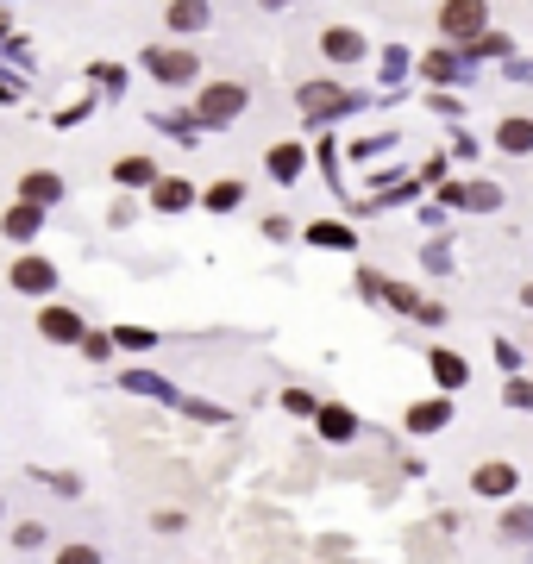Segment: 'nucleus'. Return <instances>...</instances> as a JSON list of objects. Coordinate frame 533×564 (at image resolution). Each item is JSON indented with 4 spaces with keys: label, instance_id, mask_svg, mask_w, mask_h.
Instances as JSON below:
<instances>
[{
    "label": "nucleus",
    "instance_id": "f257e3e1",
    "mask_svg": "<svg viewBox=\"0 0 533 564\" xmlns=\"http://www.w3.org/2000/svg\"><path fill=\"white\" fill-rule=\"evenodd\" d=\"M477 496H515V470H508V464H483L477 470Z\"/></svg>",
    "mask_w": 533,
    "mask_h": 564
},
{
    "label": "nucleus",
    "instance_id": "f03ea898",
    "mask_svg": "<svg viewBox=\"0 0 533 564\" xmlns=\"http://www.w3.org/2000/svg\"><path fill=\"white\" fill-rule=\"evenodd\" d=\"M502 151H533V120H502Z\"/></svg>",
    "mask_w": 533,
    "mask_h": 564
},
{
    "label": "nucleus",
    "instance_id": "7ed1b4c3",
    "mask_svg": "<svg viewBox=\"0 0 533 564\" xmlns=\"http://www.w3.org/2000/svg\"><path fill=\"white\" fill-rule=\"evenodd\" d=\"M214 101H201V113H214V120H226V113H239V88H207Z\"/></svg>",
    "mask_w": 533,
    "mask_h": 564
},
{
    "label": "nucleus",
    "instance_id": "20e7f679",
    "mask_svg": "<svg viewBox=\"0 0 533 564\" xmlns=\"http://www.w3.org/2000/svg\"><path fill=\"white\" fill-rule=\"evenodd\" d=\"M439 19H446V32H477V26H483V13H477V7H446Z\"/></svg>",
    "mask_w": 533,
    "mask_h": 564
},
{
    "label": "nucleus",
    "instance_id": "39448f33",
    "mask_svg": "<svg viewBox=\"0 0 533 564\" xmlns=\"http://www.w3.org/2000/svg\"><path fill=\"white\" fill-rule=\"evenodd\" d=\"M13 282H19V289H51V264H19Z\"/></svg>",
    "mask_w": 533,
    "mask_h": 564
},
{
    "label": "nucleus",
    "instance_id": "423d86ee",
    "mask_svg": "<svg viewBox=\"0 0 533 564\" xmlns=\"http://www.w3.org/2000/svg\"><path fill=\"white\" fill-rule=\"evenodd\" d=\"M327 57L352 63V57H358V38H352V32H327Z\"/></svg>",
    "mask_w": 533,
    "mask_h": 564
},
{
    "label": "nucleus",
    "instance_id": "0eeeda50",
    "mask_svg": "<svg viewBox=\"0 0 533 564\" xmlns=\"http://www.w3.org/2000/svg\"><path fill=\"white\" fill-rule=\"evenodd\" d=\"M26 195H32V201H57L63 182H57V176H26Z\"/></svg>",
    "mask_w": 533,
    "mask_h": 564
},
{
    "label": "nucleus",
    "instance_id": "6e6552de",
    "mask_svg": "<svg viewBox=\"0 0 533 564\" xmlns=\"http://www.w3.org/2000/svg\"><path fill=\"white\" fill-rule=\"evenodd\" d=\"M433 370H439V383H465V358H452V351H439Z\"/></svg>",
    "mask_w": 533,
    "mask_h": 564
},
{
    "label": "nucleus",
    "instance_id": "1a4fd4ad",
    "mask_svg": "<svg viewBox=\"0 0 533 564\" xmlns=\"http://www.w3.org/2000/svg\"><path fill=\"white\" fill-rule=\"evenodd\" d=\"M44 333H51V339H76V320H69V314H44Z\"/></svg>",
    "mask_w": 533,
    "mask_h": 564
},
{
    "label": "nucleus",
    "instance_id": "9d476101",
    "mask_svg": "<svg viewBox=\"0 0 533 564\" xmlns=\"http://www.w3.org/2000/svg\"><path fill=\"white\" fill-rule=\"evenodd\" d=\"M157 201H164V207H182V201H189V188H182V182H164V188H157Z\"/></svg>",
    "mask_w": 533,
    "mask_h": 564
},
{
    "label": "nucleus",
    "instance_id": "9b49d317",
    "mask_svg": "<svg viewBox=\"0 0 533 564\" xmlns=\"http://www.w3.org/2000/svg\"><path fill=\"white\" fill-rule=\"evenodd\" d=\"M207 201H214V207H233V201H239V182H220V188H214V195H207Z\"/></svg>",
    "mask_w": 533,
    "mask_h": 564
},
{
    "label": "nucleus",
    "instance_id": "f8f14e48",
    "mask_svg": "<svg viewBox=\"0 0 533 564\" xmlns=\"http://www.w3.org/2000/svg\"><path fill=\"white\" fill-rule=\"evenodd\" d=\"M57 564H95V552H88V546H76V552H63Z\"/></svg>",
    "mask_w": 533,
    "mask_h": 564
}]
</instances>
